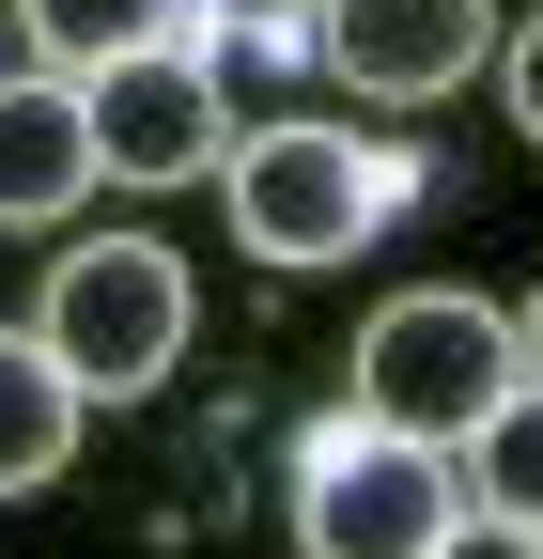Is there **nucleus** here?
Masks as SVG:
<instances>
[{"label":"nucleus","mask_w":543,"mask_h":559,"mask_svg":"<svg viewBox=\"0 0 543 559\" xmlns=\"http://www.w3.org/2000/svg\"><path fill=\"white\" fill-rule=\"evenodd\" d=\"M32 342L79 373V404H141L186 358V249L171 234H79L32 296Z\"/></svg>","instance_id":"f257e3e1"},{"label":"nucleus","mask_w":543,"mask_h":559,"mask_svg":"<svg viewBox=\"0 0 543 559\" xmlns=\"http://www.w3.org/2000/svg\"><path fill=\"white\" fill-rule=\"evenodd\" d=\"M512 311L497 296H388L373 326H358V419H388V436H420V451H466L482 419L512 404Z\"/></svg>","instance_id":"f03ea898"},{"label":"nucleus","mask_w":543,"mask_h":559,"mask_svg":"<svg viewBox=\"0 0 543 559\" xmlns=\"http://www.w3.org/2000/svg\"><path fill=\"white\" fill-rule=\"evenodd\" d=\"M218 202L264 264H358L388 218V171L342 124H249V140H218Z\"/></svg>","instance_id":"7ed1b4c3"},{"label":"nucleus","mask_w":543,"mask_h":559,"mask_svg":"<svg viewBox=\"0 0 543 559\" xmlns=\"http://www.w3.org/2000/svg\"><path fill=\"white\" fill-rule=\"evenodd\" d=\"M450 513H466L450 451L388 436V419H342V436L295 451V544H311V559H435Z\"/></svg>","instance_id":"20e7f679"},{"label":"nucleus","mask_w":543,"mask_h":559,"mask_svg":"<svg viewBox=\"0 0 543 559\" xmlns=\"http://www.w3.org/2000/svg\"><path fill=\"white\" fill-rule=\"evenodd\" d=\"M79 140H94V187H186V171H218L233 94H218V62L171 32V47H124V62L79 79Z\"/></svg>","instance_id":"39448f33"},{"label":"nucleus","mask_w":543,"mask_h":559,"mask_svg":"<svg viewBox=\"0 0 543 559\" xmlns=\"http://www.w3.org/2000/svg\"><path fill=\"white\" fill-rule=\"evenodd\" d=\"M311 47L373 109H435L450 79L497 62V0H311Z\"/></svg>","instance_id":"423d86ee"},{"label":"nucleus","mask_w":543,"mask_h":559,"mask_svg":"<svg viewBox=\"0 0 543 559\" xmlns=\"http://www.w3.org/2000/svg\"><path fill=\"white\" fill-rule=\"evenodd\" d=\"M94 140H79V79H0V218H79Z\"/></svg>","instance_id":"0eeeda50"},{"label":"nucleus","mask_w":543,"mask_h":559,"mask_svg":"<svg viewBox=\"0 0 543 559\" xmlns=\"http://www.w3.org/2000/svg\"><path fill=\"white\" fill-rule=\"evenodd\" d=\"M79 373L47 358L32 326H0V498H32V481H62V451H79Z\"/></svg>","instance_id":"6e6552de"},{"label":"nucleus","mask_w":543,"mask_h":559,"mask_svg":"<svg viewBox=\"0 0 543 559\" xmlns=\"http://www.w3.org/2000/svg\"><path fill=\"white\" fill-rule=\"evenodd\" d=\"M16 32H32L47 79H94V62H124V47H171L186 0H16Z\"/></svg>","instance_id":"1a4fd4ad"},{"label":"nucleus","mask_w":543,"mask_h":559,"mask_svg":"<svg viewBox=\"0 0 543 559\" xmlns=\"http://www.w3.org/2000/svg\"><path fill=\"white\" fill-rule=\"evenodd\" d=\"M466 481H482V513H512V528H543V373H512V404L466 436Z\"/></svg>","instance_id":"9d476101"},{"label":"nucleus","mask_w":543,"mask_h":559,"mask_svg":"<svg viewBox=\"0 0 543 559\" xmlns=\"http://www.w3.org/2000/svg\"><path fill=\"white\" fill-rule=\"evenodd\" d=\"M435 559H543V528H512V513H450Z\"/></svg>","instance_id":"9b49d317"},{"label":"nucleus","mask_w":543,"mask_h":559,"mask_svg":"<svg viewBox=\"0 0 543 559\" xmlns=\"http://www.w3.org/2000/svg\"><path fill=\"white\" fill-rule=\"evenodd\" d=\"M497 79H512V124L543 140V16H528V32H497Z\"/></svg>","instance_id":"f8f14e48"},{"label":"nucleus","mask_w":543,"mask_h":559,"mask_svg":"<svg viewBox=\"0 0 543 559\" xmlns=\"http://www.w3.org/2000/svg\"><path fill=\"white\" fill-rule=\"evenodd\" d=\"M202 16H218V32H295L311 0H202Z\"/></svg>","instance_id":"ddd939ff"},{"label":"nucleus","mask_w":543,"mask_h":559,"mask_svg":"<svg viewBox=\"0 0 543 559\" xmlns=\"http://www.w3.org/2000/svg\"><path fill=\"white\" fill-rule=\"evenodd\" d=\"M512 358H528V373H543V296H528V311H512Z\"/></svg>","instance_id":"4468645a"}]
</instances>
